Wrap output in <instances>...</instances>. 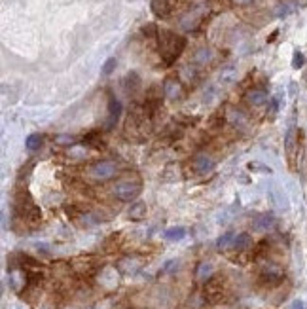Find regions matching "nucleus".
<instances>
[{
    "label": "nucleus",
    "instance_id": "obj_1",
    "mask_svg": "<svg viewBox=\"0 0 307 309\" xmlns=\"http://www.w3.org/2000/svg\"><path fill=\"white\" fill-rule=\"evenodd\" d=\"M186 47V38L184 36H176V34L169 33V31H163L160 34V52L161 57H163V63L165 65H173L174 61L181 57V54Z\"/></svg>",
    "mask_w": 307,
    "mask_h": 309
},
{
    "label": "nucleus",
    "instance_id": "obj_2",
    "mask_svg": "<svg viewBox=\"0 0 307 309\" xmlns=\"http://www.w3.org/2000/svg\"><path fill=\"white\" fill-rule=\"evenodd\" d=\"M140 190H142V184L139 181H121L114 186V195L120 201H133L140 194Z\"/></svg>",
    "mask_w": 307,
    "mask_h": 309
},
{
    "label": "nucleus",
    "instance_id": "obj_3",
    "mask_svg": "<svg viewBox=\"0 0 307 309\" xmlns=\"http://www.w3.org/2000/svg\"><path fill=\"white\" fill-rule=\"evenodd\" d=\"M116 173V165L112 162H97L93 167L89 169V175L97 181H107Z\"/></svg>",
    "mask_w": 307,
    "mask_h": 309
},
{
    "label": "nucleus",
    "instance_id": "obj_4",
    "mask_svg": "<svg viewBox=\"0 0 307 309\" xmlns=\"http://www.w3.org/2000/svg\"><path fill=\"white\" fill-rule=\"evenodd\" d=\"M260 277L262 281L267 282V285H277V282H280L285 279V271L279 266H275V264H267V266L262 268Z\"/></svg>",
    "mask_w": 307,
    "mask_h": 309
},
{
    "label": "nucleus",
    "instance_id": "obj_5",
    "mask_svg": "<svg viewBox=\"0 0 307 309\" xmlns=\"http://www.w3.org/2000/svg\"><path fill=\"white\" fill-rule=\"evenodd\" d=\"M121 116V102L110 95V99H108V123H107V129H112L118 120H120Z\"/></svg>",
    "mask_w": 307,
    "mask_h": 309
},
{
    "label": "nucleus",
    "instance_id": "obj_6",
    "mask_svg": "<svg viewBox=\"0 0 307 309\" xmlns=\"http://www.w3.org/2000/svg\"><path fill=\"white\" fill-rule=\"evenodd\" d=\"M194 169L199 173V175H207V173H213V169H214V162L209 158V156L205 154H199V156H195L194 158Z\"/></svg>",
    "mask_w": 307,
    "mask_h": 309
},
{
    "label": "nucleus",
    "instance_id": "obj_7",
    "mask_svg": "<svg viewBox=\"0 0 307 309\" xmlns=\"http://www.w3.org/2000/svg\"><path fill=\"white\" fill-rule=\"evenodd\" d=\"M218 80H220L224 86L234 84V82L237 80V67H235V65H227V67H224L220 70V74H218Z\"/></svg>",
    "mask_w": 307,
    "mask_h": 309
},
{
    "label": "nucleus",
    "instance_id": "obj_8",
    "mask_svg": "<svg viewBox=\"0 0 307 309\" xmlns=\"http://www.w3.org/2000/svg\"><path fill=\"white\" fill-rule=\"evenodd\" d=\"M298 146V133H296V129L290 127L285 135V150H287L288 158H292L294 154V148Z\"/></svg>",
    "mask_w": 307,
    "mask_h": 309
},
{
    "label": "nucleus",
    "instance_id": "obj_9",
    "mask_svg": "<svg viewBox=\"0 0 307 309\" xmlns=\"http://www.w3.org/2000/svg\"><path fill=\"white\" fill-rule=\"evenodd\" d=\"M247 101L250 102L252 107H262V105L267 102V93L264 89H252V91H248Z\"/></svg>",
    "mask_w": 307,
    "mask_h": 309
},
{
    "label": "nucleus",
    "instance_id": "obj_10",
    "mask_svg": "<svg viewBox=\"0 0 307 309\" xmlns=\"http://www.w3.org/2000/svg\"><path fill=\"white\" fill-rule=\"evenodd\" d=\"M275 226V218L273 215H260L256 220H254V229L258 231H266V229H271Z\"/></svg>",
    "mask_w": 307,
    "mask_h": 309
},
{
    "label": "nucleus",
    "instance_id": "obj_11",
    "mask_svg": "<svg viewBox=\"0 0 307 309\" xmlns=\"http://www.w3.org/2000/svg\"><path fill=\"white\" fill-rule=\"evenodd\" d=\"M250 245H252V237L248 236V234H239V236H235V241L232 249L241 252V250H247Z\"/></svg>",
    "mask_w": 307,
    "mask_h": 309
},
{
    "label": "nucleus",
    "instance_id": "obj_12",
    "mask_svg": "<svg viewBox=\"0 0 307 309\" xmlns=\"http://www.w3.org/2000/svg\"><path fill=\"white\" fill-rule=\"evenodd\" d=\"M163 93H165V97H169V99H176V97L181 95V84L176 80H167L165 86H163Z\"/></svg>",
    "mask_w": 307,
    "mask_h": 309
},
{
    "label": "nucleus",
    "instance_id": "obj_13",
    "mask_svg": "<svg viewBox=\"0 0 307 309\" xmlns=\"http://www.w3.org/2000/svg\"><path fill=\"white\" fill-rule=\"evenodd\" d=\"M146 216V205L142 201H137L133 207L129 209V218H133V220H142Z\"/></svg>",
    "mask_w": 307,
    "mask_h": 309
},
{
    "label": "nucleus",
    "instance_id": "obj_14",
    "mask_svg": "<svg viewBox=\"0 0 307 309\" xmlns=\"http://www.w3.org/2000/svg\"><path fill=\"white\" fill-rule=\"evenodd\" d=\"M186 237V228H182V226H176V228H169L165 231V239L167 241H181Z\"/></svg>",
    "mask_w": 307,
    "mask_h": 309
},
{
    "label": "nucleus",
    "instance_id": "obj_15",
    "mask_svg": "<svg viewBox=\"0 0 307 309\" xmlns=\"http://www.w3.org/2000/svg\"><path fill=\"white\" fill-rule=\"evenodd\" d=\"M152 10L158 17H165L169 14V0H152Z\"/></svg>",
    "mask_w": 307,
    "mask_h": 309
},
{
    "label": "nucleus",
    "instance_id": "obj_16",
    "mask_svg": "<svg viewBox=\"0 0 307 309\" xmlns=\"http://www.w3.org/2000/svg\"><path fill=\"white\" fill-rule=\"evenodd\" d=\"M234 241H235V234H232V231H226L224 236L218 237L216 247H218L220 250H226V249H229V247H234Z\"/></svg>",
    "mask_w": 307,
    "mask_h": 309
},
{
    "label": "nucleus",
    "instance_id": "obj_17",
    "mask_svg": "<svg viewBox=\"0 0 307 309\" xmlns=\"http://www.w3.org/2000/svg\"><path fill=\"white\" fill-rule=\"evenodd\" d=\"M211 59H213V52H211V49H207V47L199 49V52L195 54V57H194V61L197 63V65H207V63H211Z\"/></svg>",
    "mask_w": 307,
    "mask_h": 309
},
{
    "label": "nucleus",
    "instance_id": "obj_18",
    "mask_svg": "<svg viewBox=\"0 0 307 309\" xmlns=\"http://www.w3.org/2000/svg\"><path fill=\"white\" fill-rule=\"evenodd\" d=\"M211 275H213V266L209 262L199 264V268H197V279H199V281H207V279H211Z\"/></svg>",
    "mask_w": 307,
    "mask_h": 309
},
{
    "label": "nucleus",
    "instance_id": "obj_19",
    "mask_svg": "<svg viewBox=\"0 0 307 309\" xmlns=\"http://www.w3.org/2000/svg\"><path fill=\"white\" fill-rule=\"evenodd\" d=\"M84 144H91V146H95V148L103 146V141H100L99 131H91L89 135H86V137H84Z\"/></svg>",
    "mask_w": 307,
    "mask_h": 309
},
{
    "label": "nucleus",
    "instance_id": "obj_20",
    "mask_svg": "<svg viewBox=\"0 0 307 309\" xmlns=\"http://www.w3.org/2000/svg\"><path fill=\"white\" fill-rule=\"evenodd\" d=\"M25 144H27L29 150H38V148L42 146V137L38 133H33L27 137V141H25Z\"/></svg>",
    "mask_w": 307,
    "mask_h": 309
},
{
    "label": "nucleus",
    "instance_id": "obj_21",
    "mask_svg": "<svg viewBox=\"0 0 307 309\" xmlns=\"http://www.w3.org/2000/svg\"><path fill=\"white\" fill-rule=\"evenodd\" d=\"M116 63H118V61H116V57H110V59H107V63L103 65V74H105V76L112 74L114 68H116Z\"/></svg>",
    "mask_w": 307,
    "mask_h": 309
},
{
    "label": "nucleus",
    "instance_id": "obj_22",
    "mask_svg": "<svg viewBox=\"0 0 307 309\" xmlns=\"http://www.w3.org/2000/svg\"><path fill=\"white\" fill-rule=\"evenodd\" d=\"M229 120L234 121L235 125H245V118L239 110H229Z\"/></svg>",
    "mask_w": 307,
    "mask_h": 309
},
{
    "label": "nucleus",
    "instance_id": "obj_23",
    "mask_svg": "<svg viewBox=\"0 0 307 309\" xmlns=\"http://www.w3.org/2000/svg\"><path fill=\"white\" fill-rule=\"evenodd\" d=\"M303 63H305V57L301 52H294V57H292V67L294 68H301L303 67Z\"/></svg>",
    "mask_w": 307,
    "mask_h": 309
},
{
    "label": "nucleus",
    "instance_id": "obj_24",
    "mask_svg": "<svg viewBox=\"0 0 307 309\" xmlns=\"http://www.w3.org/2000/svg\"><path fill=\"white\" fill-rule=\"evenodd\" d=\"M294 6L292 4H280L279 8H277V17H285V15L292 14Z\"/></svg>",
    "mask_w": 307,
    "mask_h": 309
},
{
    "label": "nucleus",
    "instance_id": "obj_25",
    "mask_svg": "<svg viewBox=\"0 0 307 309\" xmlns=\"http://www.w3.org/2000/svg\"><path fill=\"white\" fill-rule=\"evenodd\" d=\"M142 33L146 34V36H158V31H156V27H154L152 23H150V25H146V27L142 29Z\"/></svg>",
    "mask_w": 307,
    "mask_h": 309
},
{
    "label": "nucleus",
    "instance_id": "obj_26",
    "mask_svg": "<svg viewBox=\"0 0 307 309\" xmlns=\"http://www.w3.org/2000/svg\"><path fill=\"white\" fill-rule=\"evenodd\" d=\"M292 309H307V305L301 300H294L292 302Z\"/></svg>",
    "mask_w": 307,
    "mask_h": 309
},
{
    "label": "nucleus",
    "instance_id": "obj_27",
    "mask_svg": "<svg viewBox=\"0 0 307 309\" xmlns=\"http://www.w3.org/2000/svg\"><path fill=\"white\" fill-rule=\"evenodd\" d=\"M235 4H241V6H245V4H250L252 0H234Z\"/></svg>",
    "mask_w": 307,
    "mask_h": 309
}]
</instances>
